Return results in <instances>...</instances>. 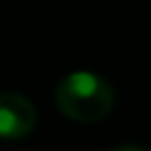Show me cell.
<instances>
[{"instance_id": "obj_3", "label": "cell", "mask_w": 151, "mask_h": 151, "mask_svg": "<svg viewBox=\"0 0 151 151\" xmlns=\"http://www.w3.org/2000/svg\"><path fill=\"white\" fill-rule=\"evenodd\" d=\"M109 151H146V149L137 146V144H118V146H111Z\"/></svg>"}, {"instance_id": "obj_1", "label": "cell", "mask_w": 151, "mask_h": 151, "mask_svg": "<svg viewBox=\"0 0 151 151\" xmlns=\"http://www.w3.org/2000/svg\"><path fill=\"white\" fill-rule=\"evenodd\" d=\"M111 83L94 71H71L54 87V101L59 111L78 123L104 120L113 109Z\"/></svg>"}, {"instance_id": "obj_2", "label": "cell", "mask_w": 151, "mask_h": 151, "mask_svg": "<svg viewBox=\"0 0 151 151\" xmlns=\"http://www.w3.org/2000/svg\"><path fill=\"white\" fill-rule=\"evenodd\" d=\"M38 123V111L31 99L19 92L0 94V137L2 139H21L33 132Z\"/></svg>"}]
</instances>
